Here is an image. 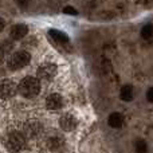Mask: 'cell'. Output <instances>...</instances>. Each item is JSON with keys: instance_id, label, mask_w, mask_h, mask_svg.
I'll use <instances>...</instances> for the list:
<instances>
[{"instance_id": "cell-1", "label": "cell", "mask_w": 153, "mask_h": 153, "mask_svg": "<svg viewBox=\"0 0 153 153\" xmlns=\"http://www.w3.org/2000/svg\"><path fill=\"white\" fill-rule=\"evenodd\" d=\"M18 91L24 98H34L40 91V82L38 78L34 76H26L18 85Z\"/></svg>"}, {"instance_id": "cell-2", "label": "cell", "mask_w": 153, "mask_h": 153, "mask_svg": "<svg viewBox=\"0 0 153 153\" xmlns=\"http://www.w3.org/2000/svg\"><path fill=\"white\" fill-rule=\"evenodd\" d=\"M31 61V54L26 50H20L13 53L12 55L8 58L7 66L11 70H20L23 67H26Z\"/></svg>"}, {"instance_id": "cell-3", "label": "cell", "mask_w": 153, "mask_h": 153, "mask_svg": "<svg viewBox=\"0 0 153 153\" xmlns=\"http://www.w3.org/2000/svg\"><path fill=\"white\" fill-rule=\"evenodd\" d=\"M24 145H26V136H24L22 132L15 130V132H11L10 134H8L7 148L10 152L16 153V152L22 151V149L24 148Z\"/></svg>"}, {"instance_id": "cell-4", "label": "cell", "mask_w": 153, "mask_h": 153, "mask_svg": "<svg viewBox=\"0 0 153 153\" xmlns=\"http://www.w3.org/2000/svg\"><path fill=\"white\" fill-rule=\"evenodd\" d=\"M16 93H18V85L12 79H4L3 82H0V98L1 100H10L15 97Z\"/></svg>"}, {"instance_id": "cell-5", "label": "cell", "mask_w": 153, "mask_h": 153, "mask_svg": "<svg viewBox=\"0 0 153 153\" xmlns=\"http://www.w3.org/2000/svg\"><path fill=\"white\" fill-rule=\"evenodd\" d=\"M56 75V66L54 63L46 62V63L40 65L38 69V78L43 79V81H51L54 76Z\"/></svg>"}, {"instance_id": "cell-6", "label": "cell", "mask_w": 153, "mask_h": 153, "mask_svg": "<svg viewBox=\"0 0 153 153\" xmlns=\"http://www.w3.org/2000/svg\"><path fill=\"white\" fill-rule=\"evenodd\" d=\"M42 132V124L36 120H30L24 124V133L26 137H36Z\"/></svg>"}, {"instance_id": "cell-7", "label": "cell", "mask_w": 153, "mask_h": 153, "mask_svg": "<svg viewBox=\"0 0 153 153\" xmlns=\"http://www.w3.org/2000/svg\"><path fill=\"white\" fill-rule=\"evenodd\" d=\"M46 106L50 110H58V109H61L63 106V98H62V95L58 94V93L50 94L46 98Z\"/></svg>"}, {"instance_id": "cell-8", "label": "cell", "mask_w": 153, "mask_h": 153, "mask_svg": "<svg viewBox=\"0 0 153 153\" xmlns=\"http://www.w3.org/2000/svg\"><path fill=\"white\" fill-rule=\"evenodd\" d=\"M59 125H61V128L63 130L71 132V130H74L76 128L78 121H76V118L73 114H65V116H62L61 120H59Z\"/></svg>"}, {"instance_id": "cell-9", "label": "cell", "mask_w": 153, "mask_h": 153, "mask_svg": "<svg viewBox=\"0 0 153 153\" xmlns=\"http://www.w3.org/2000/svg\"><path fill=\"white\" fill-rule=\"evenodd\" d=\"M27 34H28V27L26 26V24L23 23H19V24H15V26H12V28H11V38L15 40H19V39H23L24 36H27Z\"/></svg>"}, {"instance_id": "cell-10", "label": "cell", "mask_w": 153, "mask_h": 153, "mask_svg": "<svg viewBox=\"0 0 153 153\" xmlns=\"http://www.w3.org/2000/svg\"><path fill=\"white\" fill-rule=\"evenodd\" d=\"M108 122L111 128L118 129V128H121L122 124H124V117H122V114H120V113H111L108 118Z\"/></svg>"}, {"instance_id": "cell-11", "label": "cell", "mask_w": 153, "mask_h": 153, "mask_svg": "<svg viewBox=\"0 0 153 153\" xmlns=\"http://www.w3.org/2000/svg\"><path fill=\"white\" fill-rule=\"evenodd\" d=\"M48 34H50V36L53 38L54 40H56L58 43H69V36H67V34H65L63 31L51 28L50 31H48Z\"/></svg>"}, {"instance_id": "cell-12", "label": "cell", "mask_w": 153, "mask_h": 153, "mask_svg": "<svg viewBox=\"0 0 153 153\" xmlns=\"http://www.w3.org/2000/svg\"><path fill=\"white\" fill-rule=\"evenodd\" d=\"M120 97H121L122 101H126V102L132 101L133 97H134V90H133V86H130V85H125V86H122L121 91H120Z\"/></svg>"}, {"instance_id": "cell-13", "label": "cell", "mask_w": 153, "mask_h": 153, "mask_svg": "<svg viewBox=\"0 0 153 153\" xmlns=\"http://www.w3.org/2000/svg\"><path fill=\"white\" fill-rule=\"evenodd\" d=\"M141 36H143L145 40L153 39V24L152 23H148L143 27V30H141Z\"/></svg>"}, {"instance_id": "cell-14", "label": "cell", "mask_w": 153, "mask_h": 153, "mask_svg": "<svg viewBox=\"0 0 153 153\" xmlns=\"http://www.w3.org/2000/svg\"><path fill=\"white\" fill-rule=\"evenodd\" d=\"M11 50H12V43L11 42H1L0 43V58H4Z\"/></svg>"}, {"instance_id": "cell-15", "label": "cell", "mask_w": 153, "mask_h": 153, "mask_svg": "<svg viewBox=\"0 0 153 153\" xmlns=\"http://www.w3.org/2000/svg\"><path fill=\"white\" fill-rule=\"evenodd\" d=\"M136 153H148V145L144 140H137L134 144Z\"/></svg>"}, {"instance_id": "cell-16", "label": "cell", "mask_w": 153, "mask_h": 153, "mask_svg": "<svg viewBox=\"0 0 153 153\" xmlns=\"http://www.w3.org/2000/svg\"><path fill=\"white\" fill-rule=\"evenodd\" d=\"M63 12L66 13V15H71V16H75V15H78V11L75 10L74 7H65L63 8Z\"/></svg>"}, {"instance_id": "cell-17", "label": "cell", "mask_w": 153, "mask_h": 153, "mask_svg": "<svg viewBox=\"0 0 153 153\" xmlns=\"http://www.w3.org/2000/svg\"><path fill=\"white\" fill-rule=\"evenodd\" d=\"M16 4L24 10V8H27V5L30 4V0H16Z\"/></svg>"}, {"instance_id": "cell-18", "label": "cell", "mask_w": 153, "mask_h": 153, "mask_svg": "<svg viewBox=\"0 0 153 153\" xmlns=\"http://www.w3.org/2000/svg\"><path fill=\"white\" fill-rule=\"evenodd\" d=\"M146 100H148L149 102H153V87H151V89L146 91Z\"/></svg>"}, {"instance_id": "cell-19", "label": "cell", "mask_w": 153, "mask_h": 153, "mask_svg": "<svg viewBox=\"0 0 153 153\" xmlns=\"http://www.w3.org/2000/svg\"><path fill=\"white\" fill-rule=\"evenodd\" d=\"M4 27H5V20H4V19L0 18V32H1L3 30H4Z\"/></svg>"}]
</instances>
